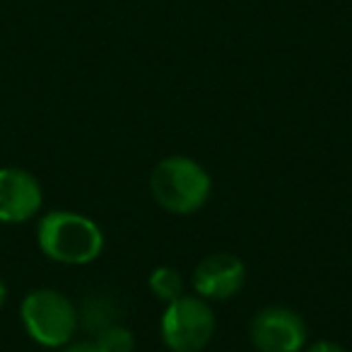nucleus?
Wrapping results in <instances>:
<instances>
[{"label":"nucleus","instance_id":"9","mask_svg":"<svg viewBox=\"0 0 352 352\" xmlns=\"http://www.w3.org/2000/svg\"><path fill=\"white\" fill-rule=\"evenodd\" d=\"M94 347H97V352H133L135 338H133L131 328L121 326V323H111L97 333Z\"/></svg>","mask_w":352,"mask_h":352},{"label":"nucleus","instance_id":"10","mask_svg":"<svg viewBox=\"0 0 352 352\" xmlns=\"http://www.w3.org/2000/svg\"><path fill=\"white\" fill-rule=\"evenodd\" d=\"M307 352H347L342 345H338L336 340H316L314 345H309Z\"/></svg>","mask_w":352,"mask_h":352},{"label":"nucleus","instance_id":"4","mask_svg":"<svg viewBox=\"0 0 352 352\" xmlns=\"http://www.w3.org/2000/svg\"><path fill=\"white\" fill-rule=\"evenodd\" d=\"M160 333L171 352H201L215 336V314L208 299L182 294L166 304Z\"/></svg>","mask_w":352,"mask_h":352},{"label":"nucleus","instance_id":"11","mask_svg":"<svg viewBox=\"0 0 352 352\" xmlns=\"http://www.w3.org/2000/svg\"><path fill=\"white\" fill-rule=\"evenodd\" d=\"M58 352H97V347H94V342H68Z\"/></svg>","mask_w":352,"mask_h":352},{"label":"nucleus","instance_id":"6","mask_svg":"<svg viewBox=\"0 0 352 352\" xmlns=\"http://www.w3.org/2000/svg\"><path fill=\"white\" fill-rule=\"evenodd\" d=\"M44 206V188L22 166H0V225H25Z\"/></svg>","mask_w":352,"mask_h":352},{"label":"nucleus","instance_id":"7","mask_svg":"<svg viewBox=\"0 0 352 352\" xmlns=\"http://www.w3.org/2000/svg\"><path fill=\"white\" fill-rule=\"evenodd\" d=\"M246 283V265L232 254H212L193 270V289L198 297L225 302Z\"/></svg>","mask_w":352,"mask_h":352},{"label":"nucleus","instance_id":"1","mask_svg":"<svg viewBox=\"0 0 352 352\" xmlns=\"http://www.w3.org/2000/svg\"><path fill=\"white\" fill-rule=\"evenodd\" d=\"M36 244L54 263L87 265L102 256L104 232L87 215L73 210H51L36 225Z\"/></svg>","mask_w":352,"mask_h":352},{"label":"nucleus","instance_id":"3","mask_svg":"<svg viewBox=\"0 0 352 352\" xmlns=\"http://www.w3.org/2000/svg\"><path fill=\"white\" fill-rule=\"evenodd\" d=\"M20 321L34 342H39L41 347L60 350L73 342L80 326V314L63 292L39 287L25 294L20 304Z\"/></svg>","mask_w":352,"mask_h":352},{"label":"nucleus","instance_id":"8","mask_svg":"<svg viewBox=\"0 0 352 352\" xmlns=\"http://www.w3.org/2000/svg\"><path fill=\"white\" fill-rule=\"evenodd\" d=\"M150 292L155 294L160 302H174L184 294V280L182 273L176 268H169V265H162V268H155L150 273Z\"/></svg>","mask_w":352,"mask_h":352},{"label":"nucleus","instance_id":"2","mask_svg":"<svg viewBox=\"0 0 352 352\" xmlns=\"http://www.w3.org/2000/svg\"><path fill=\"white\" fill-rule=\"evenodd\" d=\"M210 174L203 169L201 162L184 155L162 160L150 176L152 198L174 215H191L201 210L210 198Z\"/></svg>","mask_w":352,"mask_h":352},{"label":"nucleus","instance_id":"5","mask_svg":"<svg viewBox=\"0 0 352 352\" xmlns=\"http://www.w3.org/2000/svg\"><path fill=\"white\" fill-rule=\"evenodd\" d=\"M249 336L258 352H299L307 342V323L294 309L265 307L251 318Z\"/></svg>","mask_w":352,"mask_h":352},{"label":"nucleus","instance_id":"12","mask_svg":"<svg viewBox=\"0 0 352 352\" xmlns=\"http://www.w3.org/2000/svg\"><path fill=\"white\" fill-rule=\"evenodd\" d=\"M6 302H8V285H6V280L0 278V309L6 307Z\"/></svg>","mask_w":352,"mask_h":352}]
</instances>
